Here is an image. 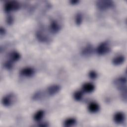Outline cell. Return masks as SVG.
<instances>
[{"label": "cell", "instance_id": "cell-1", "mask_svg": "<svg viewBox=\"0 0 127 127\" xmlns=\"http://www.w3.org/2000/svg\"><path fill=\"white\" fill-rule=\"evenodd\" d=\"M96 7L100 10H106L114 7V2L110 0H99L96 2Z\"/></svg>", "mask_w": 127, "mask_h": 127}, {"label": "cell", "instance_id": "cell-2", "mask_svg": "<svg viewBox=\"0 0 127 127\" xmlns=\"http://www.w3.org/2000/svg\"><path fill=\"white\" fill-rule=\"evenodd\" d=\"M20 7V3L16 0H10L6 2L4 6V10L5 12H9L11 11L17 10Z\"/></svg>", "mask_w": 127, "mask_h": 127}, {"label": "cell", "instance_id": "cell-3", "mask_svg": "<svg viewBox=\"0 0 127 127\" xmlns=\"http://www.w3.org/2000/svg\"><path fill=\"white\" fill-rule=\"evenodd\" d=\"M110 47L108 42L101 43L97 48L96 52L99 55H104L110 51Z\"/></svg>", "mask_w": 127, "mask_h": 127}, {"label": "cell", "instance_id": "cell-4", "mask_svg": "<svg viewBox=\"0 0 127 127\" xmlns=\"http://www.w3.org/2000/svg\"><path fill=\"white\" fill-rule=\"evenodd\" d=\"M15 101V95L13 93H9L2 97L1 102L4 107H8L11 106Z\"/></svg>", "mask_w": 127, "mask_h": 127}, {"label": "cell", "instance_id": "cell-5", "mask_svg": "<svg viewBox=\"0 0 127 127\" xmlns=\"http://www.w3.org/2000/svg\"><path fill=\"white\" fill-rule=\"evenodd\" d=\"M114 83L116 87L119 90L122 91L127 89L126 83L127 79L124 77H120L115 79Z\"/></svg>", "mask_w": 127, "mask_h": 127}, {"label": "cell", "instance_id": "cell-6", "mask_svg": "<svg viewBox=\"0 0 127 127\" xmlns=\"http://www.w3.org/2000/svg\"><path fill=\"white\" fill-rule=\"evenodd\" d=\"M37 39L40 42L46 43L50 40L48 35L43 30H38L36 32Z\"/></svg>", "mask_w": 127, "mask_h": 127}, {"label": "cell", "instance_id": "cell-7", "mask_svg": "<svg viewBox=\"0 0 127 127\" xmlns=\"http://www.w3.org/2000/svg\"><path fill=\"white\" fill-rule=\"evenodd\" d=\"M61 29V26L57 20H51L49 26V29L51 33L53 34H56L60 31Z\"/></svg>", "mask_w": 127, "mask_h": 127}, {"label": "cell", "instance_id": "cell-8", "mask_svg": "<svg viewBox=\"0 0 127 127\" xmlns=\"http://www.w3.org/2000/svg\"><path fill=\"white\" fill-rule=\"evenodd\" d=\"M35 73V70L31 67H26L23 68L20 71V74L22 76L30 77L32 76Z\"/></svg>", "mask_w": 127, "mask_h": 127}, {"label": "cell", "instance_id": "cell-9", "mask_svg": "<svg viewBox=\"0 0 127 127\" xmlns=\"http://www.w3.org/2000/svg\"><path fill=\"white\" fill-rule=\"evenodd\" d=\"M61 89V87L58 84H53L49 86L47 89V93L50 96H53L57 94Z\"/></svg>", "mask_w": 127, "mask_h": 127}, {"label": "cell", "instance_id": "cell-10", "mask_svg": "<svg viewBox=\"0 0 127 127\" xmlns=\"http://www.w3.org/2000/svg\"><path fill=\"white\" fill-rule=\"evenodd\" d=\"M94 52V48L91 44H88L83 48L81 51V55L85 57H88L92 55Z\"/></svg>", "mask_w": 127, "mask_h": 127}, {"label": "cell", "instance_id": "cell-11", "mask_svg": "<svg viewBox=\"0 0 127 127\" xmlns=\"http://www.w3.org/2000/svg\"><path fill=\"white\" fill-rule=\"evenodd\" d=\"M125 117L124 114L122 112H118L114 116L113 120L117 124H121L125 120Z\"/></svg>", "mask_w": 127, "mask_h": 127}, {"label": "cell", "instance_id": "cell-12", "mask_svg": "<svg viewBox=\"0 0 127 127\" xmlns=\"http://www.w3.org/2000/svg\"><path fill=\"white\" fill-rule=\"evenodd\" d=\"M82 90L86 93H91L95 89V86L90 82H86L82 85Z\"/></svg>", "mask_w": 127, "mask_h": 127}, {"label": "cell", "instance_id": "cell-13", "mask_svg": "<svg viewBox=\"0 0 127 127\" xmlns=\"http://www.w3.org/2000/svg\"><path fill=\"white\" fill-rule=\"evenodd\" d=\"M125 58L123 55H119L114 57L112 60V63L115 65H119L124 63Z\"/></svg>", "mask_w": 127, "mask_h": 127}, {"label": "cell", "instance_id": "cell-14", "mask_svg": "<svg viewBox=\"0 0 127 127\" xmlns=\"http://www.w3.org/2000/svg\"><path fill=\"white\" fill-rule=\"evenodd\" d=\"M88 111L92 113H95L99 111L100 106L99 104L96 102H93L90 103L88 106Z\"/></svg>", "mask_w": 127, "mask_h": 127}, {"label": "cell", "instance_id": "cell-15", "mask_svg": "<svg viewBox=\"0 0 127 127\" xmlns=\"http://www.w3.org/2000/svg\"><path fill=\"white\" fill-rule=\"evenodd\" d=\"M20 54L16 51H12L9 54V59L12 62L18 61L20 59Z\"/></svg>", "mask_w": 127, "mask_h": 127}, {"label": "cell", "instance_id": "cell-16", "mask_svg": "<svg viewBox=\"0 0 127 127\" xmlns=\"http://www.w3.org/2000/svg\"><path fill=\"white\" fill-rule=\"evenodd\" d=\"M44 114H45V112L43 110H38L34 115L33 119H34V121H37V122L40 121L44 117Z\"/></svg>", "mask_w": 127, "mask_h": 127}, {"label": "cell", "instance_id": "cell-17", "mask_svg": "<svg viewBox=\"0 0 127 127\" xmlns=\"http://www.w3.org/2000/svg\"><path fill=\"white\" fill-rule=\"evenodd\" d=\"M76 123V121L75 119L73 118H69L66 119L64 123V126L68 127H71L74 126Z\"/></svg>", "mask_w": 127, "mask_h": 127}, {"label": "cell", "instance_id": "cell-18", "mask_svg": "<svg viewBox=\"0 0 127 127\" xmlns=\"http://www.w3.org/2000/svg\"><path fill=\"white\" fill-rule=\"evenodd\" d=\"M83 17L82 14L80 12H78L76 14L75 16V22L76 24L78 26L81 25L82 22Z\"/></svg>", "mask_w": 127, "mask_h": 127}, {"label": "cell", "instance_id": "cell-19", "mask_svg": "<svg viewBox=\"0 0 127 127\" xmlns=\"http://www.w3.org/2000/svg\"><path fill=\"white\" fill-rule=\"evenodd\" d=\"M43 93L41 91H38L35 92L32 96V99L35 101L40 100L43 97Z\"/></svg>", "mask_w": 127, "mask_h": 127}, {"label": "cell", "instance_id": "cell-20", "mask_svg": "<svg viewBox=\"0 0 127 127\" xmlns=\"http://www.w3.org/2000/svg\"><path fill=\"white\" fill-rule=\"evenodd\" d=\"M83 96V93L81 91H77L73 94V98L76 101H80L81 100Z\"/></svg>", "mask_w": 127, "mask_h": 127}, {"label": "cell", "instance_id": "cell-21", "mask_svg": "<svg viewBox=\"0 0 127 127\" xmlns=\"http://www.w3.org/2000/svg\"><path fill=\"white\" fill-rule=\"evenodd\" d=\"M13 62H12L10 60L5 61L3 64V66L4 68L8 70L11 69L13 67Z\"/></svg>", "mask_w": 127, "mask_h": 127}, {"label": "cell", "instance_id": "cell-22", "mask_svg": "<svg viewBox=\"0 0 127 127\" xmlns=\"http://www.w3.org/2000/svg\"><path fill=\"white\" fill-rule=\"evenodd\" d=\"M88 76L90 79H95L97 77V73L95 70H91L88 73Z\"/></svg>", "mask_w": 127, "mask_h": 127}, {"label": "cell", "instance_id": "cell-23", "mask_svg": "<svg viewBox=\"0 0 127 127\" xmlns=\"http://www.w3.org/2000/svg\"><path fill=\"white\" fill-rule=\"evenodd\" d=\"M14 21L13 17L12 15H9L6 18V22L8 25H11L13 24Z\"/></svg>", "mask_w": 127, "mask_h": 127}, {"label": "cell", "instance_id": "cell-24", "mask_svg": "<svg viewBox=\"0 0 127 127\" xmlns=\"http://www.w3.org/2000/svg\"><path fill=\"white\" fill-rule=\"evenodd\" d=\"M121 97L123 100H124L125 102L127 101V89L122 91V94H121Z\"/></svg>", "mask_w": 127, "mask_h": 127}, {"label": "cell", "instance_id": "cell-25", "mask_svg": "<svg viewBox=\"0 0 127 127\" xmlns=\"http://www.w3.org/2000/svg\"><path fill=\"white\" fill-rule=\"evenodd\" d=\"M6 33V30L4 28H3V27L1 26L0 28V35L2 36L4 35Z\"/></svg>", "mask_w": 127, "mask_h": 127}, {"label": "cell", "instance_id": "cell-26", "mask_svg": "<svg viewBox=\"0 0 127 127\" xmlns=\"http://www.w3.org/2000/svg\"><path fill=\"white\" fill-rule=\"evenodd\" d=\"M79 2V1L78 0H71L69 1L70 4H72V5L76 4H77Z\"/></svg>", "mask_w": 127, "mask_h": 127}, {"label": "cell", "instance_id": "cell-27", "mask_svg": "<svg viewBox=\"0 0 127 127\" xmlns=\"http://www.w3.org/2000/svg\"><path fill=\"white\" fill-rule=\"evenodd\" d=\"M39 126L41 127H47L49 125L48 124H47V123H42L40 124H39Z\"/></svg>", "mask_w": 127, "mask_h": 127}]
</instances>
